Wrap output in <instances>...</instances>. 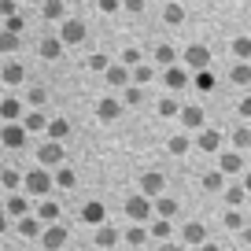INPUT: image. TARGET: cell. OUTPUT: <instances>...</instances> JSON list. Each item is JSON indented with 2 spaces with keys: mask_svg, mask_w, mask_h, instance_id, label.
<instances>
[{
  "mask_svg": "<svg viewBox=\"0 0 251 251\" xmlns=\"http://www.w3.org/2000/svg\"><path fill=\"white\" fill-rule=\"evenodd\" d=\"M48 133H52L55 141H59V137H67V133H71V122H67V118H55V122H48Z\"/></svg>",
  "mask_w": 251,
  "mask_h": 251,
  "instance_id": "33",
  "label": "cell"
},
{
  "mask_svg": "<svg viewBox=\"0 0 251 251\" xmlns=\"http://www.w3.org/2000/svg\"><path fill=\"white\" fill-rule=\"evenodd\" d=\"M122 11H129V15H141V11H144V0H122Z\"/></svg>",
  "mask_w": 251,
  "mask_h": 251,
  "instance_id": "39",
  "label": "cell"
},
{
  "mask_svg": "<svg viewBox=\"0 0 251 251\" xmlns=\"http://www.w3.org/2000/svg\"><path fill=\"white\" fill-rule=\"evenodd\" d=\"M122 67H129V71H133V67H141V48H133V45L126 48V52H122Z\"/></svg>",
  "mask_w": 251,
  "mask_h": 251,
  "instance_id": "34",
  "label": "cell"
},
{
  "mask_svg": "<svg viewBox=\"0 0 251 251\" xmlns=\"http://www.w3.org/2000/svg\"><path fill=\"white\" fill-rule=\"evenodd\" d=\"M218 170L226 174V177H236V174L244 177V155L240 151H222L218 155Z\"/></svg>",
  "mask_w": 251,
  "mask_h": 251,
  "instance_id": "7",
  "label": "cell"
},
{
  "mask_svg": "<svg viewBox=\"0 0 251 251\" xmlns=\"http://www.w3.org/2000/svg\"><path fill=\"white\" fill-rule=\"evenodd\" d=\"M59 41L63 45H78V41H85V23L81 19H67L59 30Z\"/></svg>",
  "mask_w": 251,
  "mask_h": 251,
  "instance_id": "10",
  "label": "cell"
},
{
  "mask_svg": "<svg viewBox=\"0 0 251 251\" xmlns=\"http://www.w3.org/2000/svg\"><path fill=\"white\" fill-rule=\"evenodd\" d=\"M141 100H144V89L141 85H126L122 89V103H126V107H141Z\"/></svg>",
  "mask_w": 251,
  "mask_h": 251,
  "instance_id": "29",
  "label": "cell"
},
{
  "mask_svg": "<svg viewBox=\"0 0 251 251\" xmlns=\"http://www.w3.org/2000/svg\"><path fill=\"white\" fill-rule=\"evenodd\" d=\"M23 141V129H8V144H19Z\"/></svg>",
  "mask_w": 251,
  "mask_h": 251,
  "instance_id": "46",
  "label": "cell"
},
{
  "mask_svg": "<svg viewBox=\"0 0 251 251\" xmlns=\"http://www.w3.org/2000/svg\"><path fill=\"white\" fill-rule=\"evenodd\" d=\"M200 185H203L207 192H222V188H226V174L222 170H207L203 177H200Z\"/></svg>",
  "mask_w": 251,
  "mask_h": 251,
  "instance_id": "23",
  "label": "cell"
},
{
  "mask_svg": "<svg viewBox=\"0 0 251 251\" xmlns=\"http://www.w3.org/2000/svg\"><path fill=\"white\" fill-rule=\"evenodd\" d=\"M240 244H244V248H251V226L240 229Z\"/></svg>",
  "mask_w": 251,
  "mask_h": 251,
  "instance_id": "45",
  "label": "cell"
},
{
  "mask_svg": "<svg viewBox=\"0 0 251 251\" xmlns=\"http://www.w3.org/2000/svg\"><path fill=\"white\" fill-rule=\"evenodd\" d=\"M118 240H122V233H118L115 226H107V222L96 226V248H115Z\"/></svg>",
  "mask_w": 251,
  "mask_h": 251,
  "instance_id": "13",
  "label": "cell"
},
{
  "mask_svg": "<svg viewBox=\"0 0 251 251\" xmlns=\"http://www.w3.org/2000/svg\"><path fill=\"white\" fill-rule=\"evenodd\" d=\"M248 218H251V214H248Z\"/></svg>",
  "mask_w": 251,
  "mask_h": 251,
  "instance_id": "50",
  "label": "cell"
},
{
  "mask_svg": "<svg viewBox=\"0 0 251 251\" xmlns=\"http://www.w3.org/2000/svg\"><path fill=\"white\" fill-rule=\"evenodd\" d=\"M159 251H188V244L181 240V244H174V240H163L159 244Z\"/></svg>",
  "mask_w": 251,
  "mask_h": 251,
  "instance_id": "41",
  "label": "cell"
},
{
  "mask_svg": "<svg viewBox=\"0 0 251 251\" xmlns=\"http://www.w3.org/2000/svg\"><path fill=\"white\" fill-rule=\"evenodd\" d=\"M192 85H196L200 93H211V89L218 85V78H214L211 67H207V71H192Z\"/></svg>",
  "mask_w": 251,
  "mask_h": 251,
  "instance_id": "17",
  "label": "cell"
},
{
  "mask_svg": "<svg viewBox=\"0 0 251 251\" xmlns=\"http://www.w3.org/2000/svg\"><path fill=\"white\" fill-rule=\"evenodd\" d=\"M55 214H59V207H55V203H45V207H41V218H55Z\"/></svg>",
  "mask_w": 251,
  "mask_h": 251,
  "instance_id": "43",
  "label": "cell"
},
{
  "mask_svg": "<svg viewBox=\"0 0 251 251\" xmlns=\"http://www.w3.org/2000/svg\"><path fill=\"white\" fill-rule=\"evenodd\" d=\"M229 144H233V151L251 148V129H248V126H233V133H229Z\"/></svg>",
  "mask_w": 251,
  "mask_h": 251,
  "instance_id": "21",
  "label": "cell"
},
{
  "mask_svg": "<svg viewBox=\"0 0 251 251\" xmlns=\"http://www.w3.org/2000/svg\"><path fill=\"white\" fill-rule=\"evenodd\" d=\"M229 81H233V85H251V63H240V59H236L233 63V67H229Z\"/></svg>",
  "mask_w": 251,
  "mask_h": 251,
  "instance_id": "15",
  "label": "cell"
},
{
  "mask_svg": "<svg viewBox=\"0 0 251 251\" xmlns=\"http://www.w3.org/2000/svg\"><path fill=\"white\" fill-rule=\"evenodd\" d=\"M196 251H222V248H218V244H211V240H203V244H200Z\"/></svg>",
  "mask_w": 251,
  "mask_h": 251,
  "instance_id": "48",
  "label": "cell"
},
{
  "mask_svg": "<svg viewBox=\"0 0 251 251\" xmlns=\"http://www.w3.org/2000/svg\"><path fill=\"white\" fill-rule=\"evenodd\" d=\"M151 203H155V218H174V214H177V200L174 196H159V200H151Z\"/></svg>",
  "mask_w": 251,
  "mask_h": 251,
  "instance_id": "19",
  "label": "cell"
},
{
  "mask_svg": "<svg viewBox=\"0 0 251 251\" xmlns=\"http://www.w3.org/2000/svg\"><path fill=\"white\" fill-rule=\"evenodd\" d=\"M181 240H185L188 248L196 251L200 244L207 240V226H203V222H196V218H192V222H185V229H181Z\"/></svg>",
  "mask_w": 251,
  "mask_h": 251,
  "instance_id": "8",
  "label": "cell"
},
{
  "mask_svg": "<svg viewBox=\"0 0 251 251\" xmlns=\"http://www.w3.org/2000/svg\"><path fill=\"white\" fill-rule=\"evenodd\" d=\"M148 236H151L148 226H137V222H133V226L122 233V240H126V244H133V248H141V244H148Z\"/></svg>",
  "mask_w": 251,
  "mask_h": 251,
  "instance_id": "20",
  "label": "cell"
},
{
  "mask_svg": "<svg viewBox=\"0 0 251 251\" xmlns=\"http://www.w3.org/2000/svg\"><path fill=\"white\" fill-rule=\"evenodd\" d=\"M55 185H59V188H71L74 185V170H59V174H55Z\"/></svg>",
  "mask_w": 251,
  "mask_h": 251,
  "instance_id": "38",
  "label": "cell"
},
{
  "mask_svg": "<svg viewBox=\"0 0 251 251\" xmlns=\"http://www.w3.org/2000/svg\"><path fill=\"white\" fill-rule=\"evenodd\" d=\"M163 23H166V26H181V23H185V8H181L177 0L163 4Z\"/></svg>",
  "mask_w": 251,
  "mask_h": 251,
  "instance_id": "18",
  "label": "cell"
},
{
  "mask_svg": "<svg viewBox=\"0 0 251 251\" xmlns=\"http://www.w3.org/2000/svg\"><path fill=\"white\" fill-rule=\"evenodd\" d=\"M81 222H89V226H103V222H107V207H103L100 200H89V203L81 207Z\"/></svg>",
  "mask_w": 251,
  "mask_h": 251,
  "instance_id": "12",
  "label": "cell"
},
{
  "mask_svg": "<svg viewBox=\"0 0 251 251\" xmlns=\"http://www.w3.org/2000/svg\"><path fill=\"white\" fill-rule=\"evenodd\" d=\"M129 74H133V85H141V89L155 81V67H144V63H141V67H133Z\"/></svg>",
  "mask_w": 251,
  "mask_h": 251,
  "instance_id": "28",
  "label": "cell"
},
{
  "mask_svg": "<svg viewBox=\"0 0 251 251\" xmlns=\"http://www.w3.org/2000/svg\"><path fill=\"white\" fill-rule=\"evenodd\" d=\"M236 111H240V118H251V96H244V100H240V107H236Z\"/></svg>",
  "mask_w": 251,
  "mask_h": 251,
  "instance_id": "42",
  "label": "cell"
},
{
  "mask_svg": "<svg viewBox=\"0 0 251 251\" xmlns=\"http://www.w3.org/2000/svg\"><path fill=\"white\" fill-rule=\"evenodd\" d=\"M85 67H89V71H96V74H103V71L111 67V63H107V55H103V52H96V55H89V63H85Z\"/></svg>",
  "mask_w": 251,
  "mask_h": 251,
  "instance_id": "35",
  "label": "cell"
},
{
  "mask_svg": "<svg viewBox=\"0 0 251 251\" xmlns=\"http://www.w3.org/2000/svg\"><path fill=\"white\" fill-rule=\"evenodd\" d=\"M174 63H177V48H174L170 41L155 45V67H174Z\"/></svg>",
  "mask_w": 251,
  "mask_h": 251,
  "instance_id": "16",
  "label": "cell"
},
{
  "mask_svg": "<svg viewBox=\"0 0 251 251\" xmlns=\"http://www.w3.org/2000/svg\"><path fill=\"white\" fill-rule=\"evenodd\" d=\"M103 78H107V85L111 89H126V85H133V74H129V67H122V63H111L107 71H103Z\"/></svg>",
  "mask_w": 251,
  "mask_h": 251,
  "instance_id": "9",
  "label": "cell"
},
{
  "mask_svg": "<svg viewBox=\"0 0 251 251\" xmlns=\"http://www.w3.org/2000/svg\"><path fill=\"white\" fill-rule=\"evenodd\" d=\"M159 4H170V0H159Z\"/></svg>",
  "mask_w": 251,
  "mask_h": 251,
  "instance_id": "49",
  "label": "cell"
},
{
  "mask_svg": "<svg viewBox=\"0 0 251 251\" xmlns=\"http://www.w3.org/2000/svg\"><path fill=\"white\" fill-rule=\"evenodd\" d=\"M96 4H100L103 15H111V11H122V0H96Z\"/></svg>",
  "mask_w": 251,
  "mask_h": 251,
  "instance_id": "40",
  "label": "cell"
},
{
  "mask_svg": "<svg viewBox=\"0 0 251 251\" xmlns=\"http://www.w3.org/2000/svg\"><path fill=\"white\" fill-rule=\"evenodd\" d=\"M26 185H30L33 192H48V185H52V177H48L45 170H37V174H30V181H26Z\"/></svg>",
  "mask_w": 251,
  "mask_h": 251,
  "instance_id": "30",
  "label": "cell"
},
{
  "mask_svg": "<svg viewBox=\"0 0 251 251\" xmlns=\"http://www.w3.org/2000/svg\"><path fill=\"white\" fill-rule=\"evenodd\" d=\"M163 81H166V93H185L188 85H192V74H188V67H163Z\"/></svg>",
  "mask_w": 251,
  "mask_h": 251,
  "instance_id": "2",
  "label": "cell"
},
{
  "mask_svg": "<svg viewBox=\"0 0 251 251\" xmlns=\"http://www.w3.org/2000/svg\"><path fill=\"white\" fill-rule=\"evenodd\" d=\"M188 148H192V137L188 133H174L170 141H166V151H170V155H185Z\"/></svg>",
  "mask_w": 251,
  "mask_h": 251,
  "instance_id": "22",
  "label": "cell"
},
{
  "mask_svg": "<svg viewBox=\"0 0 251 251\" xmlns=\"http://www.w3.org/2000/svg\"><path fill=\"white\" fill-rule=\"evenodd\" d=\"M240 185H244V192L251 196V170H244V181H240Z\"/></svg>",
  "mask_w": 251,
  "mask_h": 251,
  "instance_id": "47",
  "label": "cell"
},
{
  "mask_svg": "<svg viewBox=\"0 0 251 251\" xmlns=\"http://www.w3.org/2000/svg\"><path fill=\"white\" fill-rule=\"evenodd\" d=\"M41 52H45V55H48V59H55V55H59V52H63V41H59V37H48V41H45V45H41Z\"/></svg>",
  "mask_w": 251,
  "mask_h": 251,
  "instance_id": "36",
  "label": "cell"
},
{
  "mask_svg": "<svg viewBox=\"0 0 251 251\" xmlns=\"http://www.w3.org/2000/svg\"><path fill=\"white\" fill-rule=\"evenodd\" d=\"M181 126H185V129H192V133H200V129H203V122H207V115H203V107H200V103H188V107H181Z\"/></svg>",
  "mask_w": 251,
  "mask_h": 251,
  "instance_id": "6",
  "label": "cell"
},
{
  "mask_svg": "<svg viewBox=\"0 0 251 251\" xmlns=\"http://www.w3.org/2000/svg\"><path fill=\"white\" fill-rule=\"evenodd\" d=\"M137 185H141V192H144V196H148V200H159V196H163V192H166V177H163V174H159V170H144Z\"/></svg>",
  "mask_w": 251,
  "mask_h": 251,
  "instance_id": "4",
  "label": "cell"
},
{
  "mask_svg": "<svg viewBox=\"0 0 251 251\" xmlns=\"http://www.w3.org/2000/svg\"><path fill=\"white\" fill-rule=\"evenodd\" d=\"M26 126H30V129H41V126H45V118H41V115H30V118H26Z\"/></svg>",
  "mask_w": 251,
  "mask_h": 251,
  "instance_id": "44",
  "label": "cell"
},
{
  "mask_svg": "<svg viewBox=\"0 0 251 251\" xmlns=\"http://www.w3.org/2000/svg\"><path fill=\"white\" fill-rule=\"evenodd\" d=\"M148 233H151V240H170V218H151V226H148Z\"/></svg>",
  "mask_w": 251,
  "mask_h": 251,
  "instance_id": "24",
  "label": "cell"
},
{
  "mask_svg": "<svg viewBox=\"0 0 251 251\" xmlns=\"http://www.w3.org/2000/svg\"><path fill=\"white\" fill-rule=\"evenodd\" d=\"M222 144H226L222 129H207V126H203V129L196 133V148H200V151H207V155H218Z\"/></svg>",
  "mask_w": 251,
  "mask_h": 251,
  "instance_id": "5",
  "label": "cell"
},
{
  "mask_svg": "<svg viewBox=\"0 0 251 251\" xmlns=\"http://www.w3.org/2000/svg\"><path fill=\"white\" fill-rule=\"evenodd\" d=\"M126 218L137 222V226H144V222L155 218V203H151L144 192H133V196H126Z\"/></svg>",
  "mask_w": 251,
  "mask_h": 251,
  "instance_id": "1",
  "label": "cell"
},
{
  "mask_svg": "<svg viewBox=\"0 0 251 251\" xmlns=\"http://www.w3.org/2000/svg\"><path fill=\"white\" fill-rule=\"evenodd\" d=\"M233 55H236L240 63H248V59H251V37H248V33L233 37Z\"/></svg>",
  "mask_w": 251,
  "mask_h": 251,
  "instance_id": "27",
  "label": "cell"
},
{
  "mask_svg": "<svg viewBox=\"0 0 251 251\" xmlns=\"http://www.w3.org/2000/svg\"><path fill=\"white\" fill-rule=\"evenodd\" d=\"M181 59H185L188 71H207V67H211V48L200 45V41H192V45L185 48V55H181Z\"/></svg>",
  "mask_w": 251,
  "mask_h": 251,
  "instance_id": "3",
  "label": "cell"
},
{
  "mask_svg": "<svg viewBox=\"0 0 251 251\" xmlns=\"http://www.w3.org/2000/svg\"><path fill=\"white\" fill-rule=\"evenodd\" d=\"M45 19H63V4L59 0H48L45 4Z\"/></svg>",
  "mask_w": 251,
  "mask_h": 251,
  "instance_id": "37",
  "label": "cell"
},
{
  "mask_svg": "<svg viewBox=\"0 0 251 251\" xmlns=\"http://www.w3.org/2000/svg\"><path fill=\"white\" fill-rule=\"evenodd\" d=\"M59 159H63V148H59V144H45V148H41V163H59Z\"/></svg>",
  "mask_w": 251,
  "mask_h": 251,
  "instance_id": "31",
  "label": "cell"
},
{
  "mask_svg": "<svg viewBox=\"0 0 251 251\" xmlns=\"http://www.w3.org/2000/svg\"><path fill=\"white\" fill-rule=\"evenodd\" d=\"M222 226H226L229 233H240V229H244V214L236 211V207H226V214H222Z\"/></svg>",
  "mask_w": 251,
  "mask_h": 251,
  "instance_id": "25",
  "label": "cell"
},
{
  "mask_svg": "<svg viewBox=\"0 0 251 251\" xmlns=\"http://www.w3.org/2000/svg\"><path fill=\"white\" fill-rule=\"evenodd\" d=\"M118 115H122V100H118V96H103V100L96 103V118H100V122H115Z\"/></svg>",
  "mask_w": 251,
  "mask_h": 251,
  "instance_id": "11",
  "label": "cell"
},
{
  "mask_svg": "<svg viewBox=\"0 0 251 251\" xmlns=\"http://www.w3.org/2000/svg\"><path fill=\"white\" fill-rule=\"evenodd\" d=\"M155 111H159L163 118H177V115H181V100H177V93H166L163 100L155 103Z\"/></svg>",
  "mask_w": 251,
  "mask_h": 251,
  "instance_id": "14",
  "label": "cell"
},
{
  "mask_svg": "<svg viewBox=\"0 0 251 251\" xmlns=\"http://www.w3.org/2000/svg\"><path fill=\"white\" fill-rule=\"evenodd\" d=\"M244 200H248V192H244V185H226V207H236L240 211Z\"/></svg>",
  "mask_w": 251,
  "mask_h": 251,
  "instance_id": "26",
  "label": "cell"
},
{
  "mask_svg": "<svg viewBox=\"0 0 251 251\" xmlns=\"http://www.w3.org/2000/svg\"><path fill=\"white\" fill-rule=\"evenodd\" d=\"M63 240H67V229H59V226H55V229H48V233H45V248H59Z\"/></svg>",
  "mask_w": 251,
  "mask_h": 251,
  "instance_id": "32",
  "label": "cell"
}]
</instances>
